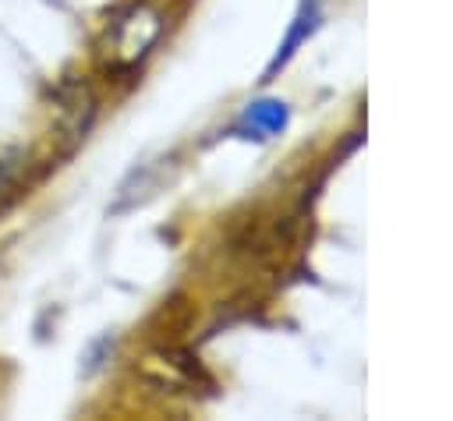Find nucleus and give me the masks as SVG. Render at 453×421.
<instances>
[{
    "label": "nucleus",
    "mask_w": 453,
    "mask_h": 421,
    "mask_svg": "<svg viewBox=\"0 0 453 421\" xmlns=\"http://www.w3.org/2000/svg\"><path fill=\"white\" fill-rule=\"evenodd\" d=\"M159 35H163V14L149 0H134L113 18L106 32V57L117 67H134L156 46Z\"/></svg>",
    "instance_id": "f257e3e1"
},
{
    "label": "nucleus",
    "mask_w": 453,
    "mask_h": 421,
    "mask_svg": "<svg viewBox=\"0 0 453 421\" xmlns=\"http://www.w3.org/2000/svg\"><path fill=\"white\" fill-rule=\"evenodd\" d=\"M92 117H96V99H92V92H88L85 85H67V88L60 92V106H57V131H60V138H64V152H71V149L85 138Z\"/></svg>",
    "instance_id": "f03ea898"
},
{
    "label": "nucleus",
    "mask_w": 453,
    "mask_h": 421,
    "mask_svg": "<svg viewBox=\"0 0 453 421\" xmlns=\"http://www.w3.org/2000/svg\"><path fill=\"white\" fill-rule=\"evenodd\" d=\"M319 28V0H301V11H297V18H294V25H290V32H287V39L280 42V50H276V57L269 60V67H265V78L262 81H269L294 53H297V46L311 35Z\"/></svg>",
    "instance_id": "7ed1b4c3"
},
{
    "label": "nucleus",
    "mask_w": 453,
    "mask_h": 421,
    "mask_svg": "<svg viewBox=\"0 0 453 421\" xmlns=\"http://www.w3.org/2000/svg\"><path fill=\"white\" fill-rule=\"evenodd\" d=\"M287 120H290V110L280 99H258V103H248V110H244V124L251 127L255 138L280 134L287 127Z\"/></svg>",
    "instance_id": "20e7f679"
}]
</instances>
